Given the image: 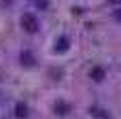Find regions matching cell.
I'll use <instances>...</instances> for the list:
<instances>
[{
  "label": "cell",
  "instance_id": "obj_1",
  "mask_svg": "<svg viewBox=\"0 0 121 119\" xmlns=\"http://www.w3.org/2000/svg\"><path fill=\"white\" fill-rule=\"evenodd\" d=\"M19 21H21V28H23L28 34L38 32V19H36V15H32V13H23Z\"/></svg>",
  "mask_w": 121,
  "mask_h": 119
},
{
  "label": "cell",
  "instance_id": "obj_2",
  "mask_svg": "<svg viewBox=\"0 0 121 119\" xmlns=\"http://www.w3.org/2000/svg\"><path fill=\"white\" fill-rule=\"evenodd\" d=\"M68 36H60L57 40H55V53H64V51H68Z\"/></svg>",
  "mask_w": 121,
  "mask_h": 119
},
{
  "label": "cell",
  "instance_id": "obj_3",
  "mask_svg": "<svg viewBox=\"0 0 121 119\" xmlns=\"http://www.w3.org/2000/svg\"><path fill=\"white\" fill-rule=\"evenodd\" d=\"M53 109H55V115H60V117H66V115H68V111H70V106H68L66 102H62V100H60V102H55V106H53Z\"/></svg>",
  "mask_w": 121,
  "mask_h": 119
},
{
  "label": "cell",
  "instance_id": "obj_4",
  "mask_svg": "<svg viewBox=\"0 0 121 119\" xmlns=\"http://www.w3.org/2000/svg\"><path fill=\"white\" fill-rule=\"evenodd\" d=\"M15 117L17 119H26L28 117V106H26L23 102H17V104H15Z\"/></svg>",
  "mask_w": 121,
  "mask_h": 119
},
{
  "label": "cell",
  "instance_id": "obj_5",
  "mask_svg": "<svg viewBox=\"0 0 121 119\" xmlns=\"http://www.w3.org/2000/svg\"><path fill=\"white\" fill-rule=\"evenodd\" d=\"M89 77H91L94 81H98V83H100V81L104 79V68H102V66H96V68H91Z\"/></svg>",
  "mask_w": 121,
  "mask_h": 119
},
{
  "label": "cell",
  "instance_id": "obj_6",
  "mask_svg": "<svg viewBox=\"0 0 121 119\" xmlns=\"http://www.w3.org/2000/svg\"><path fill=\"white\" fill-rule=\"evenodd\" d=\"M21 64H26V66H32V64H34V57H32L30 51H23V53H21Z\"/></svg>",
  "mask_w": 121,
  "mask_h": 119
}]
</instances>
